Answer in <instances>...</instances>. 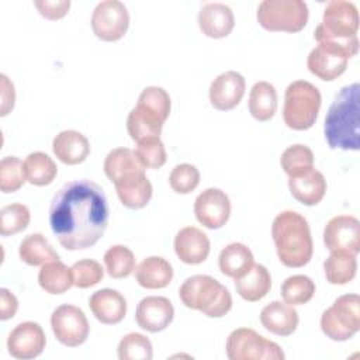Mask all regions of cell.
Here are the masks:
<instances>
[{
  "mask_svg": "<svg viewBox=\"0 0 360 360\" xmlns=\"http://www.w3.org/2000/svg\"><path fill=\"white\" fill-rule=\"evenodd\" d=\"M277 111V91L266 80L256 82L249 93V112L257 121H269Z\"/></svg>",
  "mask_w": 360,
  "mask_h": 360,
  "instance_id": "cell-30",
  "label": "cell"
},
{
  "mask_svg": "<svg viewBox=\"0 0 360 360\" xmlns=\"http://www.w3.org/2000/svg\"><path fill=\"white\" fill-rule=\"evenodd\" d=\"M357 51L359 46L318 42L307 58V68L318 79L332 82L345 73L349 59L353 58Z\"/></svg>",
  "mask_w": 360,
  "mask_h": 360,
  "instance_id": "cell-10",
  "label": "cell"
},
{
  "mask_svg": "<svg viewBox=\"0 0 360 360\" xmlns=\"http://www.w3.org/2000/svg\"><path fill=\"white\" fill-rule=\"evenodd\" d=\"M280 165L288 177H295L314 167V153L307 145L295 143L281 153Z\"/></svg>",
  "mask_w": 360,
  "mask_h": 360,
  "instance_id": "cell-37",
  "label": "cell"
},
{
  "mask_svg": "<svg viewBox=\"0 0 360 360\" xmlns=\"http://www.w3.org/2000/svg\"><path fill=\"white\" fill-rule=\"evenodd\" d=\"M163 124L155 114L138 104L127 117V131L136 143L150 138H160Z\"/></svg>",
  "mask_w": 360,
  "mask_h": 360,
  "instance_id": "cell-27",
  "label": "cell"
},
{
  "mask_svg": "<svg viewBox=\"0 0 360 360\" xmlns=\"http://www.w3.org/2000/svg\"><path fill=\"white\" fill-rule=\"evenodd\" d=\"M51 328L56 340L68 347L83 345L90 330L84 312L70 304H62L52 312Z\"/></svg>",
  "mask_w": 360,
  "mask_h": 360,
  "instance_id": "cell-12",
  "label": "cell"
},
{
  "mask_svg": "<svg viewBox=\"0 0 360 360\" xmlns=\"http://www.w3.org/2000/svg\"><path fill=\"white\" fill-rule=\"evenodd\" d=\"M321 329L335 342H345L353 338L360 329V297L345 294L321 315Z\"/></svg>",
  "mask_w": 360,
  "mask_h": 360,
  "instance_id": "cell-8",
  "label": "cell"
},
{
  "mask_svg": "<svg viewBox=\"0 0 360 360\" xmlns=\"http://www.w3.org/2000/svg\"><path fill=\"white\" fill-rule=\"evenodd\" d=\"M229 360H284V352L273 342L259 335L252 328H238L226 339Z\"/></svg>",
  "mask_w": 360,
  "mask_h": 360,
  "instance_id": "cell-9",
  "label": "cell"
},
{
  "mask_svg": "<svg viewBox=\"0 0 360 360\" xmlns=\"http://www.w3.org/2000/svg\"><path fill=\"white\" fill-rule=\"evenodd\" d=\"M18 309L17 297L7 288H0V319H11Z\"/></svg>",
  "mask_w": 360,
  "mask_h": 360,
  "instance_id": "cell-47",
  "label": "cell"
},
{
  "mask_svg": "<svg viewBox=\"0 0 360 360\" xmlns=\"http://www.w3.org/2000/svg\"><path fill=\"white\" fill-rule=\"evenodd\" d=\"M169 184L177 194H188L200 184V172L194 165L180 163L172 169Z\"/></svg>",
  "mask_w": 360,
  "mask_h": 360,
  "instance_id": "cell-43",
  "label": "cell"
},
{
  "mask_svg": "<svg viewBox=\"0 0 360 360\" xmlns=\"http://www.w3.org/2000/svg\"><path fill=\"white\" fill-rule=\"evenodd\" d=\"M326 187L325 176L314 167L295 177H288V188L291 195L298 202L308 207L316 205L322 201L326 194Z\"/></svg>",
  "mask_w": 360,
  "mask_h": 360,
  "instance_id": "cell-22",
  "label": "cell"
},
{
  "mask_svg": "<svg viewBox=\"0 0 360 360\" xmlns=\"http://www.w3.org/2000/svg\"><path fill=\"white\" fill-rule=\"evenodd\" d=\"M194 215L202 226L218 229L231 217V200L221 188H205L194 201Z\"/></svg>",
  "mask_w": 360,
  "mask_h": 360,
  "instance_id": "cell-13",
  "label": "cell"
},
{
  "mask_svg": "<svg viewBox=\"0 0 360 360\" xmlns=\"http://www.w3.org/2000/svg\"><path fill=\"white\" fill-rule=\"evenodd\" d=\"M129 27V13L118 0L100 1L91 14V30L94 35L105 42L121 39Z\"/></svg>",
  "mask_w": 360,
  "mask_h": 360,
  "instance_id": "cell-11",
  "label": "cell"
},
{
  "mask_svg": "<svg viewBox=\"0 0 360 360\" xmlns=\"http://www.w3.org/2000/svg\"><path fill=\"white\" fill-rule=\"evenodd\" d=\"M1 79V96H0V115L6 117L15 104V90H14V84L10 82V79L1 73L0 75Z\"/></svg>",
  "mask_w": 360,
  "mask_h": 360,
  "instance_id": "cell-46",
  "label": "cell"
},
{
  "mask_svg": "<svg viewBox=\"0 0 360 360\" xmlns=\"http://www.w3.org/2000/svg\"><path fill=\"white\" fill-rule=\"evenodd\" d=\"M25 181L22 162L17 156H4L0 162V190L4 194L15 193Z\"/></svg>",
  "mask_w": 360,
  "mask_h": 360,
  "instance_id": "cell-41",
  "label": "cell"
},
{
  "mask_svg": "<svg viewBox=\"0 0 360 360\" xmlns=\"http://www.w3.org/2000/svg\"><path fill=\"white\" fill-rule=\"evenodd\" d=\"M135 153L145 169H159L167 160L166 149L160 138H150L138 142Z\"/></svg>",
  "mask_w": 360,
  "mask_h": 360,
  "instance_id": "cell-42",
  "label": "cell"
},
{
  "mask_svg": "<svg viewBox=\"0 0 360 360\" xmlns=\"http://www.w3.org/2000/svg\"><path fill=\"white\" fill-rule=\"evenodd\" d=\"M323 134L332 149H360V86L352 83L340 89L330 104Z\"/></svg>",
  "mask_w": 360,
  "mask_h": 360,
  "instance_id": "cell-2",
  "label": "cell"
},
{
  "mask_svg": "<svg viewBox=\"0 0 360 360\" xmlns=\"http://www.w3.org/2000/svg\"><path fill=\"white\" fill-rule=\"evenodd\" d=\"M135 278L146 290L165 288L173 280V267L165 257L149 256L135 267Z\"/></svg>",
  "mask_w": 360,
  "mask_h": 360,
  "instance_id": "cell-25",
  "label": "cell"
},
{
  "mask_svg": "<svg viewBox=\"0 0 360 360\" xmlns=\"http://www.w3.org/2000/svg\"><path fill=\"white\" fill-rule=\"evenodd\" d=\"M359 11L352 1L332 0L323 10L322 21L315 28L316 42H333L359 46Z\"/></svg>",
  "mask_w": 360,
  "mask_h": 360,
  "instance_id": "cell-5",
  "label": "cell"
},
{
  "mask_svg": "<svg viewBox=\"0 0 360 360\" xmlns=\"http://www.w3.org/2000/svg\"><path fill=\"white\" fill-rule=\"evenodd\" d=\"M34 6L39 11V14L48 20H60L63 18L69 8L70 1L69 0H35Z\"/></svg>",
  "mask_w": 360,
  "mask_h": 360,
  "instance_id": "cell-45",
  "label": "cell"
},
{
  "mask_svg": "<svg viewBox=\"0 0 360 360\" xmlns=\"http://www.w3.org/2000/svg\"><path fill=\"white\" fill-rule=\"evenodd\" d=\"M121 204L129 210H141L152 198L153 187L145 172L125 174L114 183Z\"/></svg>",
  "mask_w": 360,
  "mask_h": 360,
  "instance_id": "cell-18",
  "label": "cell"
},
{
  "mask_svg": "<svg viewBox=\"0 0 360 360\" xmlns=\"http://www.w3.org/2000/svg\"><path fill=\"white\" fill-rule=\"evenodd\" d=\"M235 288L245 301H260L271 288V276L263 264L253 263L246 273L235 278Z\"/></svg>",
  "mask_w": 360,
  "mask_h": 360,
  "instance_id": "cell-26",
  "label": "cell"
},
{
  "mask_svg": "<svg viewBox=\"0 0 360 360\" xmlns=\"http://www.w3.org/2000/svg\"><path fill=\"white\" fill-rule=\"evenodd\" d=\"M260 322L266 330L277 336H290L295 332L300 318L295 308L287 302L273 301L263 307Z\"/></svg>",
  "mask_w": 360,
  "mask_h": 360,
  "instance_id": "cell-23",
  "label": "cell"
},
{
  "mask_svg": "<svg viewBox=\"0 0 360 360\" xmlns=\"http://www.w3.org/2000/svg\"><path fill=\"white\" fill-rule=\"evenodd\" d=\"M73 283L77 288H89L98 284L104 277L101 264L93 259H82L73 263Z\"/></svg>",
  "mask_w": 360,
  "mask_h": 360,
  "instance_id": "cell-44",
  "label": "cell"
},
{
  "mask_svg": "<svg viewBox=\"0 0 360 360\" xmlns=\"http://www.w3.org/2000/svg\"><path fill=\"white\" fill-rule=\"evenodd\" d=\"M49 225L58 242L68 250L96 245L108 225L104 190L89 179L65 183L51 201Z\"/></svg>",
  "mask_w": 360,
  "mask_h": 360,
  "instance_id": "cell-1",
  "label": "cell"
},
{
  "mask_svg": "<svg viewBox=\"0 0 360 360\" xmlns=\"http://www.w3.org/2000/svg\"><path fill=\"white\" fill-rule=\"evenodd\" d=\"M210 239L195 226H184L174 236V252L186 264H200L210 255Z\"/></svg>",
  "mask_w": 360,
  "mask_h": 360,
  "instance_id": "cell-19",
  "label": "cell"
},
{
  "mask_svg": "<svg viewBox=\"0 0 360 360\" xmlns=\"http://www.w3.org/2000/svg\"><path fill=\"white\" fill-rule=\"evenodd\" d=\"M31 219V214L27 205L21 202H13L1 208L0 211V233L1 236L15 235L24 231Z\"/></svg>",
  "mask_w": 360,
  "mask_h": 360,
  "instance_id": "cell-39",
  "label": "cell"
},
{
  "mask_svg": "<svg viewBox=\"0 0 360 360\" xmlns=\"http://www.w3.org/2000/svg\"><path fill=\"white\" fill-rule=\"evenodd\" d=\"M22 165L27 181L32 186H48L55 180L58 174L56 163L44 152L30 153L24 159Z\"/></svg>",
  "mask_w": 360,
  "mask_h": 360,
  "instance_id": "cell-34",
  "label": "cell"
},
{
  "mask_svg": "<svg viewBox=\"0 0 360 360\" xmlns=\"http://www.w3.org/2000/svg\"><path fill=\"white\" fill-rule=\"evenodd\" d=\"M38 283L49 294H63L75 285L72 267H68L60 260L45 263L38 273Z\"/></svg>",
  "mask_w": 360,
  "mask_h": 360,
  "instance_id": "cell-33",
  "label": "cell"
},
{
  "mask_svg": "<svg viewBox=\"0 0 360 360\" xmlns=\"http://www.w3.org/2000/svg\"><path fill=\"white\" fill-rule=\"evenodd\" d=\"M117 354L120 360H150L153 357V349L145 335L131 332L120 340Z\"/></svg>",
  "mask_w": 360,
  "mask_h": 360,
  "instance_id": "cell-38",
  "label": "cell"
},
{
  "mask_svg": "<svg viewBox=\"0 0 360 360\" xmlns=\"http://www.w3.org/2000/svg\"><path fill=\"white\" fill-rule=\"evenodd\" d=\"M326 281L335 285L350 283L357 271L356 255L349 250H332L323 262Z\"/></svg>",
  "mask_w": 360,
  "mask_h": 360,
  "instance_id": "cell-29",
  "label": "cell"
},
{
  "mask_svg": "<svg viewBox=\"0 0 360 360\" xmlns=\"http://www.w3.org/2000/svg\"><path fill=\"white\" fill-rule=\"evenodd\" d=\"M18 256L28 266H42L45 263L59 260L58 253L42 233L27 235L20 243Z\"/></svg>",
  "mask_w": 360,
  "mask_h": 360,
  "instance_id": "cell-31",
  "label": "cell"
},
{
  "mask_svg": "<svg viewBox=\"0 0 360 360\" xmlns=\"http://www.w3.org/2000/svg\"><path fill=\"white\" fill-rule=\"evenodd\" d=\"M53 155L65 165L83 163L90 153L89 139L79 131H60L52 141Z\"/></svg>",
  "mask_w": 360,
  "mask_h": 360,
  "instance_id": "cell-24",
  "label": "cell"
},
{
  "mask_svg": "<svg viewBox=\"0 0 360 360\" xmlns=\"http://www.w3.org/2000/svg\"><path fill=\"white\" fill-rule=\"evenodd\" d=\"M322 97L316 86L307 80L291 82L284 93L283 120L294 131L309 129L319 114Z\"/></svg>",
  "mask_w": 360,
  "mask_h": 360,
  "instance_id": "cell-6",
  "label": "cell"
},
{
  "mask_svg": "<svg viewBox=\"0 0 360 360\" xmlns=\"http://www.w3.org/2000/svg\"><path fill=\"white\" fill-rule=\"evenodd\" d=\"M136 104L155 114L162 122H166L172 108L169 93L158 86H149L143 89L138 97Z\"/></svg>",
  "mask_w": 360,
  "mask_h": 360,
  "instance_id": "cell-40",
  "label": "cell"
},
{
  "mask_svg": "<svg viewBox=\"0 0 360 360\" xmlns=\"http://www.w3.org/2000/svg\"><path fill=\"white\" fill-rule=\"evenodd\" d=\"M253 263L255 262L252 250L246 245L239 242H233L225 246L218 257V266L221 273L233 280L246 273Z\"/></svg>",
  "mask_w": 360,
  "mask_h": 360,
  "instance_id": "cell-28",
  "label": "cell"
},
{
  "mask_svg": "<svg viewBox=\"0 0 360 360\" xmlns=\"http://www.w3.org/2000/svg\"><path fill=\"white\" fill-rule=\"evenodd\" d=\"M245 89V77L239 72H224L211 82L210 103L219 111H229L240 103Z\"/></svg>",
  "mask_w": 360,
  "mask_h": 360,
  "instance_id": "cell-17",
  "label": "cell"
},
{
  "mask_svg": "<svg viewBox=\"0 0 360 360\" xmlns=\"http://www.w3.org/2000/svg\"><path fill=\"white\" fill-rule=\"evenodd\" d=\"M278 260L285 267H302L312 259L314 242L308 221L295 211L280 212L271 224Z\"/></svg>",
  "mask_w": 360,
  "mask_h": 360,
  "instance_id": "cell-3",
  "label": "cell"
},
{
  "mask_svg": "<svg viewBox=\"0 0 360 360\" xmlns=\"http://www.w3.org/2000/svg\"><path fill=\"white\" fill-rule=\"evenodd\" d=\"M315 294V283L304 274L287 277L281 284V297L290 305H304L312 300Z\"/></svg>",
  "mask_w": 360,
  "mask_h": 360,
  "instance_id": "cell-36",
  "label": "cell"
},
{
  "mask_svg": "<svg viewBox=\"0 0 360 360\" xmlns=\"http://www.w3.org/2000/svg\"><path fill=\"white\" fill-rule=\"evenodd\" d=\"M174 318L173 304L166 297L149 295L139 301L135 311V321L139 328L150 333L165 330Z\"/></svg>",
  "mask_w": 360,
  "mask_h": 360,
  "instance_id": "cell-16",
  "label": "cell"
},
{
  "mask_svg": "<svg viewBox=\"0 0 360 360\" xmlns=\"http://www.w3.org/2000/svg\"><path fill=\"white\" fill-rule=\"evenodd\" d=\"M103 169L105 176L115 183L125 174L135 172H145L146 169L141 165L135 150L129 148H115L110 150L104 159Z\"/></svg>",
  "mask_w": 360,
  "mask_h": 360,
  "instance_id": "cell-32",
  "label": "cell"
},
{
  "mask_svg": "<svg viewBox=\"0 0 360 360\" xmlns=\"http://www.w3.org/2000/svg\"><path fill=\"white\" fill-rule=\"evenodd\" d=\"M89 307L96 319L104 325L120 323L127 314L125 297L112 288H101L93 292L89 298Z\"/></svg>",
  "mask_w": 360,
  "mask_h": 360,
  "instance_id": "cell-21",
  "label": "cell"
},
{
  "mask_svg": "<svg viewBox=\"0 0 360 360\" xmlns=\"http://www.w3.org/2000/svg\"><path fill=\"white\" fill-rule=\"evenodd\" d=\"M256 17L267 31L300 32L308 22L309 11L302 0H263Z\"/></svg>",
  "mask_w": 360,
  "mask_h": 360,
  "instance_id": "cell-7",
  "label": "cell"
},
{
  "mask_svg": "<svg viewBox=\"0 0 360 360\" xmlns=\"http://www.w3.org/2000/svg\"><path fill=\"white\" fill-rule=\"evenodd\" d=\"M180 301L190 309H197L208 318H221L232 308L229 290L207 274H195L184 280L179 288Z\"/></svg>",
  "mask_w": 360,
  "mask_h": 360,
  "instance_id": "cell-4",
  "label": "cell"
},
{
  "mask_svg": "<svg viewBox=\"0 0 360 360\" xmlns=\"http://www.w3.org/2000/svg\"><path fill=\"white\" fill-rule=\"evenodd\" d=\"M104 264L110 277L125 278L135 271V256L124 245H114L104 253Z\"/></svg>",
  "mask_w": 360,
  "mask_h": 360,
  "instance_id": "cell-35",
  "label": "cell"
},
{
  "mask_svg": "<svg viewBox=\"0 0 360 360\" xmlns=\"http://www.w3.org/2000/svg\"><path fill=\"white\" fill-rule=\"evenodd\" d=\"M46 345V336L39 323L25 321L18 323L7 338L8 353L20 360L38 357Z\"/></svg>",
  "mask_w": 360,
  "mask_h": 360,
  "instance_id": "cell-15",
  "label": "cell"
},
{
  "mask_svg": "<svg viewBox=\"0 0 360 360\" xmlns=\"http://www.w3.org/2000/svg\"><path fill=\"white\" fill-rule=\"evenodd\" d=\"M323 243L329 252H360V222L352 215H336L328 221L323 229Z\"/></svg>",
  "mask_w": 360,
  "mask_h": 360,
  "instance_id": "cell-14",
  "label": "cell"
},
{
  "mask_svg": "<svg viewBox=\"0 0 360 360\" xmlns=\"http://www.w3.org/2000/svg\"><path fill=\"white\" fill-rule=\"evenodd\" d=\"M197 21L201 32L214 39L228 37L235 27V17L231 7L217 1L204 4L198 13Z\"/></svg>",
  "mask_w": 360,
  "mask_h": 360,
  "instance_id": "cell-20",
  "label": "cell"
}]
</instances>
